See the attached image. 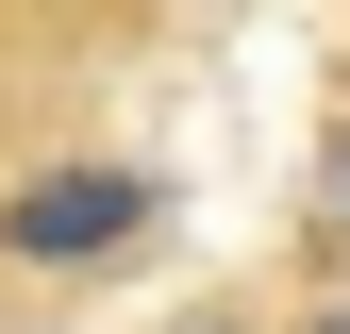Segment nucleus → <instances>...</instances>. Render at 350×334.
<instances>
[{"mask_svg":"<svg viewBox=\"0 0 350 334\" xmlns=\"http://www.w3.org/2000/svg\"><path fill=\"white\" fill-rule=\"evenodd\" d=\"M317 250L350 268V134H334V201H317Z\"/></svg>","mask_w":350,"mask_h":334,"instance_id":"obj_2","label":"nucleus"},{"mask_svg":"<svg viewBox=\"0 0 350 334\" xmlns=\"http://www.w3.org/2000/svg\"><path fill=\"white\" fill-rule=\"evenodd\" d=\"M300 334H350V284H334V301H317V318H300Z\"/></svg>","mask_w":350,"mask_h":334,"instance_id":"obj_3","label":"nucleus"},{"mask_svg":"<svg viewBox=\"0 0 350 334\" xmlns=\"http://www.w3.org/2000/svg\"><path fill=\"white\" fill-rule=\"evenodd\" d=\"M150 218H167V167H134V151L17 167V184H0V268H100V250H134Z\"/></svg>","mask_w":350,"mask_h":334,"instance_id":"obj_1","label":"nucleus"},{"mask_svg":"<svg viewBox=\"0 0 350 334\" xmlns=\"http://www.w3.org/2000/svg\"><path fill=\"white\" fill-rule=\"evenodd\" d=\"M184 334H250V318H184Z\"/></svg>","mask_w":350,"mask_h":334,"instance_id":"obj_4","label":"nucleus"}]
</instances>
